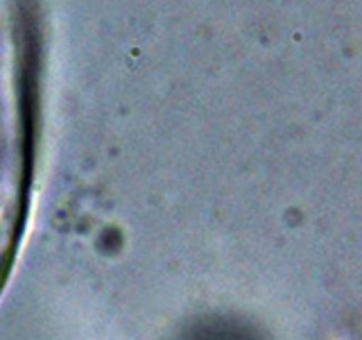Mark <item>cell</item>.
Here are the masks:
<instances>
[{"label":"cell","instance_id":"6da1fadb","mask_svg":"<svg viewBox=\"0 0 362 340\" xmlns=\"http://www.w3.org/2000/svg\"><path fill=\"white\" fill-rule=\"evenodd\" d=\"M184 340H265L258 336L254 327L235 322L229 317H211L206 322L195 324Z\"/></svg>","mask_w":362,"mask_h":340}]
</instances>
